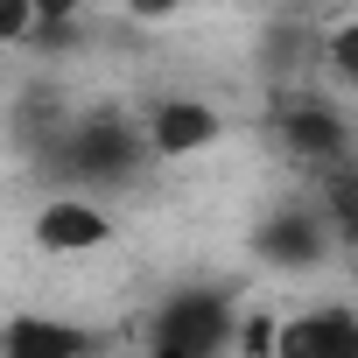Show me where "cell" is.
<instances>
[{
	"instance_id": "obj_5",
	"label": "cell",
	"mask_w": 358,
	"mask_h": 358,
	"mask_svg": "<svg viewBox=\"0 0 358 358\" xmlns=\"http://www.w3.org/2000/svg\"><path fill=\"white\" fill-rule=\"evenodd\" d=\"M36 246H43L50 260H85V253L113 246V218H106L99 197H78V190L43 197V211H36Z\"/></svg>"
},
{
	"instance_id": "obj_7",
	"label": "cell",
	"mask_w": 358,
	"mask_h": 358,
	"mask_svg": "<svg viewBox=\"0 0 358 358\" xmlns=\"http://www.w3.org/2000/svg\"><path fill=\"white\" fill-rule=\"evenodd\" d=\"M99 337L85 323H64V316H43V309H22L0 323V358H92Z\"/></svg>"
},
{
	"instance_id": "obj_4",
	"label": "cell",
	"mask_w": 358,
	"mask_h": 358,
	"mask_svg": "<svg viewBox=\"0 0 358 358\" xmlns=\"http://www.w3.org/2000/svg\"><path fill=\"white\" fill-rule=\"evenodd\" d=\"M141 134H148V155H155V162H190V155H211V148L225 141V113H218L211 99L169 92V99L148 106Z\"/></svg>"
},
{
	"instance_id": "obj_3",
	"label": "cell",
	"mask_w": 358,
	"mask_h": 358,
	"mask_svg": "<svg viewBox=\"0 0 358 358\" xmlns=\"http://www.w3.org/2000/svg\"><path fill=\"white\" fill-rule=\"evenodd\" d=\"M232 330H239V302L225 288H176V295H162L148 344H162L176 358H225Z\"/></svg>"
},
{
	"instance_id": "obj_10",
	"label": "cell",
	"mask_w": 358,
	"mask_h": 358,
	"mask_svg": "<svg viewBox=\"0 0 358 358\" xmlns=\"http://www.w3.org/2000/svg\"><path fill=\"white\" fill-rule=\"evenodd\" d=\"M316 57H323V71H330V85H351V92H358V15H344L337 29H323V43H316Z\"/></svg>"
},
{
	"instance_id": "obj_1",
	"label": "cell",
	"mask_w": 358,
	"mask_h": 358,
	"mask_svg": "<svg viewBox=\"0 0 358 358\" xmlns=\"http://www.w3.org/2000/svg\"><path fill=\"white\" fill-rule=\"evenodd\" d=\"M148 162H155V155H148V134H141L127 113H113V106H106V113H78L71 134L50 148V169L64 176V183H78V197L134 183Z\"/></svg>"
},
{
	"instance_id": "obj_15",
	"label": "cell",
	"mask_w": 358,
	"mask_h": 358,
	"mask_svg": "<svg viewBox=\"0 0 358 358\" xmlns=\"http://www.w3.org/2000/svg\"><path fill=\"white\" fill-rule=\"evenodd\" d=\"M141 358H176V351H162V344H148V351H141Z\"/></svg>"
},
{
	"instance_id": "obj_16",
	"label": "cell",
	"mask_w": 358,
	"mask_h": 358,
	"mask_svg": "<svg viewBox=\"0 0 358 358\" xmlns=\"http://www.w3.org/2000/svg\"><path fill=\"white\" fill-rule=\"evenodd\" d=\"M92 358H99V351H92Z\"/></svg>"
},
{
	"instance_id": "obj_12",
	"label": "cell",
	"mask_w": 358,
	"mask_h": 358,
	"mask_svg": "<svg viewBox=\"0 0 358 358\" xmlns=\"http://www.w3.org/2000/svg\"><path fill=\"white\" fill-rule=\"evenodd\" d=\"M36 36V8L29 0H0V50H22Z\"/></svg>"
},
{
	"instance_id": "obj_14",
	"label": "cell",
	"mask_w": 358,
	"mask_h": 358,
	"mask_svg": "<svg viewBox=\"0 0 358 358\" xmlns=\"http://www.w3.org/2000/svg\"><path fill=\"white\" fill-rule=\"evenodd\" d=\"M190 0H127V15L134 22H169V15H183Z\"/></svg>"
},
{
	"instance_id": "obj_9",
	"label": "cell",
	"mask_w": 358,
	"mask_h": 358,
	"mask_svg": "<svg viewBox=\"0 0 358 358\" xmlns=\"http://www.w3.org/2000/svg\"><path fill=\"white\" fill-rule=\"evenodd\" d=\"M316 211H323V225H330V246H351V253H358V162L316 176Z\"/></svg>"
},
{
	"instance_id": "obj_2",
	"label": "cell",
	"mask_w": 358,
	"mask_h": 358,
	"mask_svg": "<svg viewBox=\"0 0 358 358\" xmlns=\"http://www.w3.org/2000/svg\"><path fill=\"white\" fill-rule=\"evenodd\" d=\"M267 134H274V148H281L288 162H302V169H316V176L344 169V162H351V148H358V134H351L344 106H337V99H323V92H288V99H274Z\"/></svg>"
},
{
	"instance_id": "obj_13",
	"label": "cell",
	"mask_w": 358,
	"mask_h": 358,
	"mask_svg": "<svg viewBox=\"0 0 358 358\" xmlns=\"http://www.w3.org/2000/svg\"><path fill=\"white\" fill-rule=\"evenodd\" d=\"M36 8V29H64V22H85L92 0H29Z\"/></svg>"
},
{
	"instance_id": "obj_11",
	"label": "cell",
	"mask_w": 358,
	"mask_h": 358,
	"mask_svg": "<svg viewBox=\"0 0 358 358\" xmlns=\"http://www.w3.org/2000/svg\"><path fill=\"white\" fill-rule=\"evenodd\" d=\"M274 337H281V316L274 309H246L239 330H232V351L239 358H274Z\"/></svg>"
},
{
	"instance_id": "obj_6",
	"label": "cell",
	"mask_w": 358,
	"mask_h": 358,
	"mask_svg": "<svg viewBox=\"0 0 358 358\" xmlns=\"http://www.w3.org/2000/svg\"><path fill=\"white\" fill-rule=\"evenodd\" d=\"M274 358H358V309L316 302V309H302V316H281Z\"/></svg>"
},
{
	"instance_id": "obj_8",
	"label": "cell",
	"mask_w": 358,
	"mask_h": 358,
	"mask_svg": "<svg viewBox=\"0 0 358 358\" xmlns=\"http://www.w3.org/2000/svg\"><path fill=\"white\" fill-rule=\"evenodd\" d=\"M260 253H267L274 267H316V260H330V225H323V211H316V204H274L267 225H260Z\"/></svg>"
}]
</instances>
